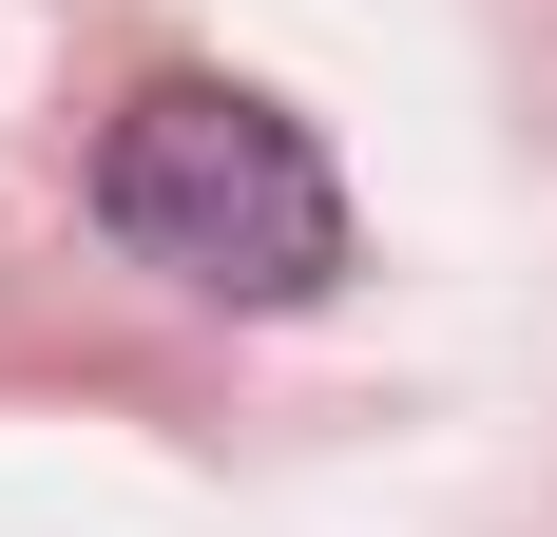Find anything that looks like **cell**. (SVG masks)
<instances>
[{
    "mask_svg": "<svg viewBox=\"0 0 557 537\" xmlns=\"http://www.w3.org/2000/svg\"><path fill=\"white\" fill-rule=\"evenodd\" d=\"M97 230L193 308H327L346 288V173L250 77H135L97 135Z\"/></svg>",
    "mask_w": 557,
    "mask_h": 537,
    "instance_id": "1",
    "label": "cell"
}]
</instances>
